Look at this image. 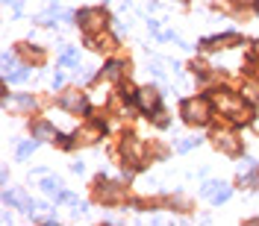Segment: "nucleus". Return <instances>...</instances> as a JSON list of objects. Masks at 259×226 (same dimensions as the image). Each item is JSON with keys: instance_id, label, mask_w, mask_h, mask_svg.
Wrapping results in <instances>:
<instances>
[{"instance_id": "5", "label": "nucleus", "mask_w": 259, "mask_h": 226, "mask_svg": "<svg viewBox=\"0 0 259 226\" xmlns=\"http://www.w3.org/2000/svg\"><path fill=\"white\" fill-rule=\"evenodd\" d=\"M230 44H239V35H218V38H203L200 47L212 50V47H230Z\"/></svg>"}, {"instance_id": "14", "label": "nucleus", "mask_w": 259, "mask_h": 226, "mask_svg": "<svg viewBox=\"0 0 259 226\" xmlns=\"http://www.w3.org/2000/svg\"><path fill=\"white\" fill-rule=\"evenodd\" d=\"M27 77H30V68H18V70H12L6 80H9V83H24Z\"/></svg>"}, {"instance_id": "15", "label": "nucleus", "mask_w": 259, "mask_h": 226, "mask_svg": "<svg viewBox=\"0 0 259 226\" xmlns=\"http://www.w3.org/2000/svg\"><path fill=\"white\" fill-rule=\"evenodd\" d=\"M33 150H35V141H24V144L18 147V159H27V156H33Z\"/></svg>"}, {"instance_id": "2", "label": "nucleus", "mask_w": 259, "mask_h": 226, "mask_svg": "<svg viewBox=\"0 0 259 226\" xmlns=\"http://www.w3.org/2000/svg\"><path fill=\"white\" fill-rule=\"evenodd\" d=\"M77 21H80V27L91 35V33H97V30L106 24V15L100 12V9H83V12H77Z\"/></svg>"}, {"instance_id": "9", "label": "nucleus", "mask_w": 259, "mask_h": 226, "mask_svg": "<svg viewBox=\"0 0 259 226\" xmlns=\"http://www.w3.org/2000/svg\"><path fill=\"white\" fill-rule=\"evenodd\" d=\"M121 73H124L121 62H109V65L103 68V80H121Z\"/></svg>"}, {"instance_id": "8", "label": "nucleus", "mask_w": 259, "mask_h": 226, "mask_svg": "<svg viewBox=\"0 0 259 226\" xmlns=\"http://www.w3.org/2000/svg\"><path fill=\"white\" fill-rule=\"evenodd\" d=\"M33 138H38V141H47V138H56V132H53V126L50 123H35L33 126Z\"/></svg>"}, {"instance_id": "10", "label": "nucleus", "mask_w": 259, "mask_h": 226, "mask_svg": "<svg viewBox=\"0 0 259 226\" xmlns=\"http://www.w3.org/2000/svg\"><path fill=\"white\" fill-rule=\"evenodd\" d=\"M41 191H44V194H59V191H62V182H59V179H53V176H44Z\"/></svg>"}, {"instance_id": "17", "label": "nucleus", "mask_w": 259, "mask_h": 226, "mask_svg": "<svg viewBox=\"0 0 259 226\" xmlns=\"http://www.w3.org/2000/svg\"><path fill=\"white\" fill-rule=\"evenodd\" d=\"M18 106H21V109H30V106H33V97H30V94H21V97H18Z\"/></svg>"}, {"instance_id": "11", "label": "nucleus", "mask_w": 259, "mask_h": 226, "mask_svg": "<svg viewBox=\"0 0 259 226\" xmlns=\"http://www.w3.org/2000/svg\"><path fill=\"white\" fill-rule=\"evenodd\" d=\"M77 59H80V50H77V47H65V50H62V65L74 68V65H77Z\"/></svg>"}, {"instance_id": "24", "label": "nucleus", "mask_w": 259, "mask_h": 226, "mask_svg": "<svg viewBox=\"0 0 259 226\" xmlns=\"http://www.w3.org/2000/svg\"><path fill=\"white\" fill-rule=\"evenodd\" d=\"M103 3H106V0H103Z\"/></svg>"}, {"instance_id": "7", "label": "nucleus", "mask_w": 259, "mask_h": 226, "mask_svg": "<svg viewBox=\"0 0 259 226\" xmlns=\"http://www.w3.org/2000/svg\"><path fill=\"white\" fill-rule=\"evenodd\" d=\"M97 197H100L103 203H118V200L124 197V191L118 188V185H103V188L97 191Z\"/></svg>"}, {"instance_id": "16", "label": "nucleus", "mask_w": 259, "mask_h": 226, "mask_svg": "<svg viewBox=\"0 0 259 226\" xmlns=\"http://www.w3.org/2000/svg\"><path fill=\"white\" fill-rule=\"evenodd\" d=\"M194 144H200V138H186V141H180V147H177V150H180V153H186V150H191Z\"/></svg>"}, {"instance_id": "20", "label": "nucleus", "mask_w": 259, "mask_h": 226, "mask_svg": "<svg viewBox=\"0 0 259 226\" xmlns=\"http://www.w3.org/2000/svg\"><path fill=\"white\" fill-rule=\"evenodd\" d=\"M15 65V56L12 53H3V68H12Z\"/></svg>"}, {"instance_id": "19", "label": "nucleus", "mask_w": 259, "mask_h": 226, "mask_svg": "<svg viewBox=\"0 0 259 226\" xmlns=\"http://www.w3.org/2000/svg\"><path fill=\"white\" fill-rule=\"evenodd\" d=\"M256 165H253V159H244L242 165H239V174H244V171H253Z\"/></svg>"}, {"instance_id": "12", "label": "nucleus", "mask_w": 259, "mask_h": 226, "mask_svg": "<svg viewBox=\"0 0 259 226\" xmlns=\"http://www.w3.org/2000/svg\"><path fill=\"white\" fill-rule=\"evenodd\" d=\"M3 203H6V206H24L27 200H24V194L21 191H6L3 194Z\"/></svg>"}, {"instance_id": "23", "label": "nucleus", "mask_w": 259, "mask_h": 226, "mask_svg": "<svg viewBox=\"0 0 259 226\" xmlns=\"http://www.w3.org/2000/svg\"><path fill=\"white\" fill-rule=\"evenodd\" d=\"M242 3H253V0H242Z\"/></svg>"}, {"instance_id": "4", "label": "nucleus", "mask_w": 259, "mask_h": 226, "mask_svg": "<svg viewBox=\"0 0 259 226\" xmlns=\"http://www.w3.org/2000/svg\"><path fill=\"white\" fill-rule=\"evenodd\" d=\"M200 194H203V197H212L215 203H224L227 197H230V185H224V182H206V185L200 188Z\"/></svg>"}, {"instance_id": "18", "label": "nucleus", "mask_w": 259, "mask_h": 226, "mask_svg": "<svg viewBox=\"0 0 259 226\" xmlns=\"http://www.w3.org/2000/svg\"><path fill=\"white\" fill-rule=\"evenodd\" d=\"M3 3H6V6H12V9H15V15L24 12V3H21V0H3Z\"/></svg>"}, {"instance_id": "3", "label": "nucleus", "mask_w": 259, "mask_h": 226, "mask_svg": "<svg viewBox=\"0 0 259 226\" xmlns=\"http://www.w3.org/2000/svg\"><path fill=\"white\" fill-rule=\"evenodd\" d=\"M136 100H138V106H141L144 112H150V109L156 112V109H159V91H156V88H150V86H147V88H138V97H136Z\"/></svg>"}, {"instance_id": "1", "label": "nucleus", "mask_w": 259, "mask_h": 226, "mask_svg": "<svg viewBox=\"0 0 259 226\" xmlns=\"http://www.w3.org/2000/svg\"><path fill=\"white\" fill-rule=\"evenodd\" d=\"M209 115H212V106H209L206 97H191L183 103V118L189 123H206Z\"/></svg>"}, {"instance_id": "13", "label": "nucleus", "mask_w": 259, "mask_h": 226, "mask_svg": "<svg viewBox=\"0 0 259 226\" xmlns=\"http://www.w3.org/2000/svg\"><path fill=\"white\" fill-rule=\"evenodd\" d=\"M218 147H224L227 153H236V150H239L236 138H233V135H221V132H218Z\"/></svg>"}, {"instance_id": "6", "label": "nucleus", "mask_w": 259, "mask_h": 226, "mask_svg": "<svg viewBox=\"0 0 259 226\" xmlns=\"http://www.w3.org/2000/svg\"><path fill=\"white\" fill-rule=\"evenodd\" d=\"M62 106H65L68 112H80V109H86V97H83L80 91H68V94L62 97Z\"/></svg>"}, {"instance_id": "22", "label": "nucleus", "mask_w": 259, "mask_h": 226, "mask_svg": "<svg viewBox=\"0 0 259 226\" xmlns=\"http://www.w3.org/2000/svg\"><path fill=\"white\" fill-rule=\"evenodd\" d=\"M253 59H259V41H253Z\"/></svg>"}, {"instance_id": "21", "label": "nucleus", "mask_w": 259, "mask_h": 226, "mask_svg": "<svg viewBox=\"0 0 259 226\" xmlns=\"http://www.w3.org/2000/svg\"><path fill=\"white\" fill-rule=\"evenodd\" d=\"M71 171H74V174H83L86 168H83V162H74V165H71Z\"/></svg>"}]
</instances>
